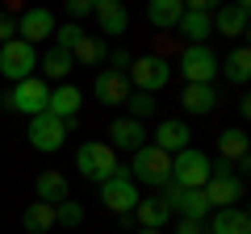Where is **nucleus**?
Masks as SVG:
<instances>
[{
  "instance_id": "f257e3e1",
  "label": "nucleus",
  "mask_w": 251,
  "mask_h": 234,
  "mask_svg": "<svg viewBox=\"0 0 251 234\" xmlns=\"http://www.w3.org/2000/svg\"><path fill=\"white\" fill-rule=\"evenodd\" d=\"M201 192H205L209 209H234L247 192V184H243V176H234V167L226 159H209V184Z\"/></svg>"
},
{
  "instance_id": "f03ea898",
  "label": "nucleus",
  "mask_w": 251,
  "mask_h": 234,
  "mask_svg": "<svg viewBox=\"0 0 251 234\" xmlns=\"http://www.w3.org/2000/svg\"><path fill=\"white\" fill-rule=\"evenodd\" d=\"M126 171H130V180H134V184H151V188L159 192L163 184L172 180V155H163L159 146L147 142V146H138V151H134V159H130V167H126Z\"/></svg>"
},
{
  "instance_id": "7ed1b4c3",
  "label": "nucleus",
  "mask_w": 251,
  "mask_h": 234,
  "mask_svg": "<svg viewBox=\"0 0 251 234\" xmlns=\"http://www.w3.org/2000/svg\"><path fill=\"white\" fill-rule=\"evenodd\" d=\"M117 167L122 163H117V151L109 142H80V151H75V171L92 184H105Z\"/></svg>"
},
{
  "instance_id": "20e7f679",
  "label": "nucleus",
  "mask_w": 251,
  "mask_h": 234,
  "mask_svg": "<svg viewBox=\"0 0 251 234\" xmlns=\"http://www.w3.org/2000/svg\"><path fill=\"white\" fill-rule=\"evenodd\" d=\"M46 96H50V84L42 80V75H29V80L13 84L4 96H0V105L13 109V113H25V117H38L46 113Z\"/></svg>"
},
{
  "instance_id": "39448f33",
  "label": "nucleus",
  "mask_w": 251,
  "mask_h": 234,
  "mask_svg": "<svg viewBox=\"0 0 251 234\" xmlns=\"http://www.w3.org/2000/svg\"><path fill=\"white\" fill-rule=\"evenodd\" d=\"M100 201H105V209H113L117 217H130V213H134V205L143 201V192H138V184L130 180V171L117 167L113 176L100 184Z\"/></svg>"
},
{
  "instance_id": "423d86ee",
  "label": "nucleus",
  "mask_w": 251,
  "mask_h": 234,
  "mask_svg": "<svg viewBox=\"0 0 251 234\" xmlns=\"http://www.w3.org/2000/svg\"><path fill=\"white\" fill-rule=\"evenodd\" d=\"M172 184L176 188H205L209 184V155L197 151V146L172 155Z\"/></svg>"
},
{
  "instance_id": "0eeeda50",
  "label": "nucleus",
  "mask_w": 251,
  "mask_h": 234,
  "mask_svg": "<svg viewBox=\"0 0 251 234\" xmlns=\"http://www.w3.org/2000/svg\"><path fill=\"white\" fill-rule=\"evenodd\" d=\"M0 75L13 84L29 80V75H38V50L29 42H21V38H13V42L0 46Z\"/></svg>"
},
{
  "instance_id": "6e6552de",
  "label": "nucleus",
  "mask_w": 251,
  "mask_h": 234,
  "mask_svg": "<svg viewBox=\"0 0 251 234\" xmlns=\"http://www.w3.org/2000/svg\"><path fill=\"white\" fill-rule=\"evenodd\" d=\"M126 80H130V88L134 92H163L168 88V80H172V67L163 63L159 54H143V59H134L130 63V71H126Z\"/></svg>"
},
{
  "instance_id": "1a4fd4ad",
  "label": "nucleus",
  "mask_w": 251,
  "mask_h": 234,
  "mask_svg": "<svg viewBox=\"0 0 251 234\" xmlns=\"http://www.w3.org/2000/svg\"><path fill=\"white\" fill-rule=\"evenodd\" d=\"M25 138H29L34 151L50 155V151H59V146L67 142V121H59V117H50V113H38V117H29Z\"/></svg>"
},
{
  "instance_id": "9d476101",
  "label": "nucleus",
  "mask_w": 251,
  "mask_h": 234,
  "mask_svg": "<svg viewBox=\"0 0 251 234\" xmlns=\"http://www.w3.org/2000/svg\"><path fill=\"white\" fill-rule=\"evenodd\" d=\"M218 59L209 46H188L184 54H180V75H184V84H214L218 80Z\"/></svg>"
},
{
  "instance_id": "9b49d317",
  "label": "nucleus",
  "mask_w": 251,
  "mask_h": 234,
  "mask_svg": "<svg viewBox=\"0 0 251 234\" xmlns=\"http://www.w3.org/2000/svg\"><path fill=\"white\" fill-rule=\"evenodd\" d=\"M247 21H251V9L243 4V0L218 4V9L209 13V25H214V34H222V38H243L247 34Z\"/></svg>"
},
{
  "instance_id": "f8f14e48",
  "label": "nucleus",
  "mask_w": 251,
  "mask_h": 234,
  "mask_svg": "<svg viewBox=\"0 0 251 234\" xmlns=\"http://www.w3.org/2000/svg\"><path fill=\"white\" fill-rule=\"evenodd\" d=\"M80 105H84V92L75 88V84H54V88H50V96H46V113H50V117H59V121H67V126L75 121Z\"/></svg>"
},
{
  "instance_id": "ddd939ff",
  "label": "nucleus",
  "mask_w": 251,
  "mask_h": 234,
  "mask_svg": "<svg viewBox=\"0 0 251 234\" xmlns=\"http://www.w3.org/2000/svg\"><path fill=\"white\" fill-rule=\"evenodd\" d=\"M50 34H54V13L50 9H25L17 17V38L21 42L38 46V42H46Z\"/></svg>"
},
{
  "instance_id": "4468645a",
  "label": "nucleus",
  "mask_w": 251,
  "mask_h": 234,
  "mask_svg": "<svg viewBox=\"0 0 251 234\" xmlns=\"http://www.w3.org/2000/svg\"><path fill=\"white\" fill-rule=\"evenodd\" d=\"M163 155H180L193 146V130H188V121H180V117H168V121H159V130H155V142Z\"/></svg>"
},
{
  "instance_id": "2eb2a0df",
  "label": "nucleus",
  "mask_w": 251,
  "mask_h": 234,
  "mask_svg": "<svg viewBox=\"0 0 251 234\" xmlns=\"http://www.w3.org/2000/svg\"><path fill=\"white\" fill-rule=\"evenodd\" d=\"M130 80H126L122 71H97V80H92V96L100 100V105H126V96H130Z\"/></svg>"
},
{
  "instance_id": "dca6fc26",
  "label": "nucleus",
  "mask_w": 251,
  "mask_h": 234,
  "mask_svg": "<svg viewBox=\"0 0 251 234\" xmlns=\"http://www.w3.org/2000/svg\"><path fill=\"white\" fill-rule=\"evenodd\" d=\"M109 146L113 151H130L134 155L138 146H147V126L134 121V117H117L113 126H109Z\"/></svg>"
},
{
  "instance_id": "f3484780",
  "label": "nucleus",
  "mask_w": 251,
  "mask_h": 234,
  "mask_svg": "<svg viewBox=\"0 0 251 234\" xmlns=\"http://www.w3.org/2000/svg\"><path fill=\"white\" fill-rule=\"evenodd\" d=\"M92 17H97L100 34H109V38L126 34V25H130V13H126L122 0H97V4H92Z\"/></svg>"
},
{
  "instance_id": "a211bd4d",
  "label": "nucleus",
  "mask_w": 251,
  "mask_h": 234,
  "mask_svg": "<svg viewBox=\"0 0 251 234\" xmlns=\"http://www.w3.org/2000/svg\"><path fill=\"white\" fill-rule=\"evenodd\" d=\"M205 234H251V217L247 209H214L205 217Z\"/></svg>"
},
{
  "instance_id": "6ab92c4d",
  "label": "nucleus",
  "mask_w": 251,
  "mask_h": 234,
  "mask_svg": "<svg viewBox=\"0 0 251 234\" xmlns=\"http://www.w3.org/2000/svg\"><path fill=\"white\" fill-rule=\"evenodd\" d=\"M176 29L188 38V46H205L214 38V25H209V9H184L176 21Z\"/></svg>"
},
{
  "instance_id": "aec40b11",
  "label": "nucleus",
  "mask_w": 251,
  "mask_h": 234,
  "mask_svg": "<svg viewBox=\"0 0 251 234\" xmlns=\"http://www.w3.org/2000/svg\"><path fill=\"white\" fill-rule=\"evenodd\" d=\"M180 105H184V113L205 117V113H214V109H218V88H214V84H184Z\"/></svg>"
},
{
  "instance_id": "412c9836",
  "label": "nucleus",
  "mask_w": 251,
  "mask_h": 234,
  "mask_svg": "<svg viewBox=\"0 0 251 234\" xmlns=\"http://www.w3.org/2000/svg\"><path fill=\"white\" fill-rule=\"evenodd\" d=\"M38 67H42V80H46V84H67V75L75 71L72 50H63V46H50V50L38 59Z\"/></svg>"
},
{
  "instance_id": "4be33fe9",
  "label": "nucleus",
  "mask_w": 251,
  "mask_h": 234,
  "mask_svg": "<svg viewBox=\"0 0 251 234\" xmlns=\"http://www.w3.org/2000/svg\"><path fill=\"white\" fill-rule=\"evenodd\" d=\"M130 217L138 222V230H163V226H168V217H172V209L163 205L159 192H155V197H143V201H138Z\"/></svg>"
},
{
  "instance_id": "5701e85b",
  "label": "nucleus",
  "mask_w": 251,
  "mask_h": 234,
  "mask_svg": "<svg viewBox=\"0 0 251 234\" xmlns=\"http://www.w3.org/2000/svg\"><path fill=\"white\" fill-rule=\"evenodd\" d=\"M34 192L42 205H59V201H67V176L63 171H38Z\"/></svg>"
},
{
  "instance_id": "b1692460",
  "label": "nucleus",
  "mask_w": 251,
  "mask_h": 234,
  "mask_svg": "<svg viewBox=\"0 0 251 234\" xmlns=\"http://www.w3.org/2000/svg\"><path fill=\"white\" fill-rule=\"evenodd\" d=\"M105 59H109V46L100 42V38H92V34H84L80 46L72 50V63H75V67H100Z\"/></svg>"
},
{
  "instance_id": "393cba45",
  "label": "nucleus",
  "mask_w": 251,
  "mask_h": 234,
  "mask_svg": "<svg viewBox=\"0 0 251 234\" xmlns=\"http://www.w3.org/2000/svg\"><path fill=\"white\" fill-rule=\"evenodd\" d=\"M218 75H226L230 84H247L251 80V50H247V46H234L230 59L218 63Z\"/></svg>"
},
{
  "instance_id": "a878e982",
  "label": "nucleus",
  "mask_w": 251,
  "mask_h": 234,
  "mask_svg": "<svg viewBox=\"0 0 251 234\" xmlns=\"http://www.w3.org/2000/svg\"><path fill=\"white\" fill-rule=\"evenodd\" d=\"M180 13H184L180 0H151V4H147V21H151L155 29H176Z\"/></svg>"
},
{
  "instance_id": "bb28decb",
  "label": "nucleus",
  "mask_w": 251,
  "mask_h": 234,
  "mask_svg": "<svg viewBox=\"0 0 251 234\" xmlns=\"http://www.w3.org/2000/svg\"><path fill=\"white\" fill-rule=\"evenodd\" d=\"M218 159H226L230 167L243 163L247 159V134H243V130H222V134H218Z\"/></svg>"
},
{
  "instance_id": "cd10ccee",
  "label": "nucleus",
  "mask_w": 251,
  "mask_h": 234,
  "mask_svg": "<svg viewBox=\"0 0 251 234\" xmlns=\"http://www.w3.org/2000/svg\"><path fill=\"white\" fill-rule=\"evenodd\" d=\"M21 222H25V230L29 234H46L54 226V205H42V201H34V205L25 209V217H21Z\"/></svg>"
},
{
  "instance_id": "c85d7f7f",
  "label": "nucleus",
  "mask_w": 251,
  "mask_h": 234,
  "mask_svg": "<svg viewBox=\"0 0 251 234\" xmlns=\"http://www.w3.org/2000/svg\"><path fill=\"white\" fill-rule=\"evenodd\" d=\"M84 222V209H80V201H59L54 205V226H67V230H75V226Z\"/></svg>"
},
{
  "instance_id": "c756f323",
  "label": "nucleus",
  "mask_w": 251,
  "mask_h": 234,
  "mask_svg": "<svg viewBox=\"0 0 251 234\" xmlns=\"http://www.w3.org/2000/svg\"><path fill=\"white\" fill-rule=\"evenodd\" d=\"M126 109H130L134 121H147V117L155 113V96L151 92H130V96H126Z\"/></svg>"
},
{
  "instance_id": "7c9ffc66",
  "label": "nucleus",
  "mask_w": 251,
  "mask_h": 234,
  "mask_svg": "<svg viewBox=\"0 0 251 234\" xmlns=\"http://www.w3.org/2000/svg\"><path fill=\"white\" fill-rule=\"evenodd\" d=\"M50 38H59L54 46H63V50H75V46H80V38H84V29L75 25V21H63V25H54Z\"/></svg>"
},
{
  "instance_id": "2f4dec72",
  "label": "nucleus",
  "mask_w": 251,
  "mask_h": 234,
  "mask_svg": "<svg viewBox=\"0 0 251 234\" xmlns=\"http://www.w3.org/2000/svg\"><path fill=\"white\" fill-rule=\"evenodd\" d=\"M13 38H17V17L0 9V46H4V42H13Z\"/></svg>"
},
{
  "instance_id": "473e14b6",
  "label": "nucleus",
  "mask_w": 251,
  "mask_h": 234,
  "mask_svg": "<svg viewBox=\"0 0 251 234\" xmlns=\"http://www.w3.org/2000/svg\"><path fill=\"white\" fill-rule=\"evenodd\" d=\"M109 63H113V67H109V71H130V63H134V59H130V50H122V46H117V50H109Z\"/></svg>"
},
{
  "instance_id": "72a5a7b5",
  "label": "nucleus",
  "mask_w": 251,
  "mask_h": 234,
  "mask_svg": "<svg viewBox=\"0 0 251 234\" xmlns=\"http://www.w3.org/2000/svg\"><path fill=\"white\" fill-rule=\"evenodd\" d=\"M67 13H72V21L80 25V17H92V0H72V4H67Z\"/></svg>"
},
{
  "instance_id": "f704fd0d",
  "label": "nucleus",
  "mask_w": 251,
  "mask_h": 234,
  "mask_svg": "<svg viewBox=\"0 0 251 234\" xmlns=\"http://www.w3.org/2000/svg\"><path fill=\"white\" fill-rule=\"evenodd\" d=\"M176 234H205V222H188V217H180V222H176Z\"/></svg>"
},
{
  "instance_id": "c9c22d12",
  "label": "nucleus",
  "mask_w": 251,
  "mask_h": 234,
  "mask_svg": "<svg viewBox=\"0 0 251 234\" xmlns=\"http://www.w3.org/2000/svg\"><path fill=\"white\" fill-rule=\"evenodd\" d=\"M138 234H163V230H138Z\"/></svg>"
}]
</instances>
